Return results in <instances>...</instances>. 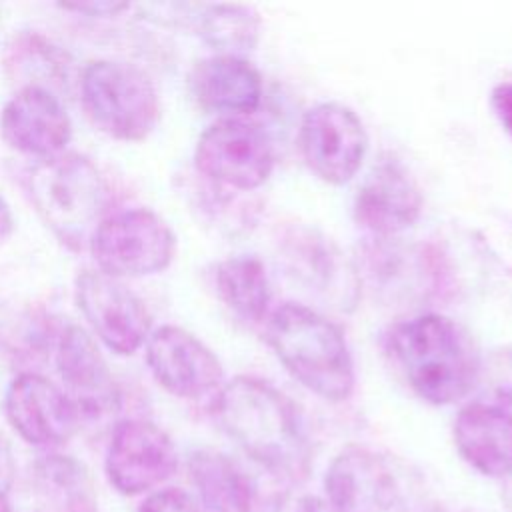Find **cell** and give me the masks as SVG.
Returning <instances> with one entry per match:
<instances>
[{"instance_id": "23", "label": "cell", "mask_w": 512, "mask_h": 512, "mask_svg": "<svg viewBox=\"0 0 512 512\" xmlns=\"http://www.w3.org/2000/svg\"><path fill=\"white\" fill-rule=\"evenodd\" d=\"M10 54L8 66L16 70V76H24L26 82L22 86L34 84L52 90L54 84L68 78L66 54L36 34L14 38Z\"/></svg>"}, {"instance_id": "11", "label": "cell", "mask_w": 512, "mask_h": 512, "mask_svg": "<svg viewBox=\"0 0 512 512\" xmlns=\"http://www.w3.org/2000/svg\"><path fill=\"white\" fill-rule=\"evenodd\" d=\"M176 468V446L160 426L144 418H126L114 426L104 470L120 494L138 496L154 492Z\"/></svg>"}, {"instance_id": "30", "label": "cell", "mask_w": 512, "mask_h": 512, "mask_svg": "<svg viewBox=\"0 0 512 512\" xmlns=\"http://www.w3.org/2000/svg\"><path fill=\"white\" fill-rule=\"evenodd\" d=\"M14 472H16V462H14L10 442L0 432V492H8L14 480Z\"/></svg>"}, {"instance_id": "34", "label": "cell", "mask_w": 512, "mask_h": 512, "mask_svg": "<svg viewBox=\"0 0 512 512\" xmlns=\"http://www.w3.org/2000/svg\"><path fill=\"white\" fill-rule=\"evenodd\" d=\"M0 512H12V506L8 502L6 492H0Z\"/></svg>"}, {"instance_id": "12", "label": "cell", "mask_w": 512, "mask_h": 512, "mask_svg": "<svg viewBox=\"0 0 512 512\" xmlns=\"http://www.w3.org/2000/svg\"><path fill=\"white\" fill-rule=\"evenodd\" d=\"M324 500L334 512H392L402 484L390 458L366 448L346 446L324 472Z\"/></svg>"}, {"instance_id": "22", "label": "cell", "mask_w": 512, "mask_h": 512, "mask_svg": "<svg viewBox=\"0 0 512 512\" xmlns=\"http://www.w3.org/2000/svg\"><path fill=\"white\" fill-rule=\"evenodd\" d=\"M194 22L198 34L222 54L238 56L252 50L260 38V16L244 4L196 6Z\"/></svg>"}, {"instance_id": "2", "label": "cell", "mask_w": 512, "mask_h": 512, "mask_svg": "<svg viewBox=\"0 0 512 512\" xmlns=\"http://www.w3.org/2000/svg\"><path fill=\"white\" fill-rule=\"evenodd\" d=\"M386 346L408 386L434 406L454 404L476 386L482 356L468 332L446 316L422 314L398 322Z\"/></svg>"}, {"instance_id": "35", "label": "cell", "mask_w": 512, "mask_h": 512, "mask_svg": "<svg viewBox=\"0 0 512 512\" xmlns=\"http://www.w3.org/2000/svg\"><path fill=\"white\" fill-rule=\"evenodd\" d=\"M426 512H450V510H444V508H430V510H426Z\"/></svg>"}, {"instance_id": "20", "label": "cell", "mask_w": 512, "mask_h": 512, "mask_svg": "<svg viewBox=\"0 0 512 512\" xmlns=\"http://www.w3.org/2000/svg\"><path fill=\"white\" fill-rule=\"evenodd\" d=\"M32 482L46 512H100L88 468L74 456L50 452L34 462Z\"/></svg>"}, {"instance_id": "25", "label": "cell", "mask_w": 512, "mask_h": 512, "mask_svg": "<svg viewBox=\"0 0 512 512\" xmlns=\"http://www.w3.org/2000/svg\"><path fill=\"white\" fill-rule=\"evenodd\" d=\"M292 242V252L300 262V268L304 276H308L310 282H318L320 286H332V282L338 278L340 270L336 264V254L332 252L330 244L324 242V238L316 236L314 232H296V238H290Z\"/></svg>"}, {"instance_id": "10", "label": "cell", "mask_w": 512, "mask_h": 512, "mask_svg": "<svg viewBox=\"0 0 512 512\" xmlns=\"http://www.w3.org/2000/svg\"><path fill=\"white\" fill-rule=\"evenodd\" d=\"M308 168L328 184H346L362 166L368 134L356 112L340 102L312 106L298 134Z\"/></svg>"}, {"instance_id": "6", "label": "cell", "mask_w": 512, "mask_h": 512, "mask_svg": "<svg viewBox=\"0 0 512 512\" xmlns=\"http://www.w3.org/2000/svg\"><path fill=\"white\" fill-rule=\"evenodd\" d=\"M88 250L100 272L126 280L152 276L170 266L176 236L150 208H124L108 214L94 230Z\"/></svg>"}, {"instance_id": "26", "label": "cell", "mask_w": 512, "mask_h": 512, "mask_svg": "<svg viewBox=\"0 0 512 512\" xmlns=\"http://www.w3.org/2000/svg\"><path fill=\"white\" fill-rule=\"evenodd\" d=\"M476 396L494 400L512 410V348H496L486 358L480 360V370L476 386L472 390Z\"/></svg>"}, {"instance_id": "21", "label": "cell", "mask_w": 512, "mask_h": 512, "mask_svg": "<svg viewBox=\"0 0 512 512\" xmlns=\"http://www.w3.org/2000/svg\"><path fill=\"white\" fill-rule=\"evenodd\" d=\"M216 292L242 320L260 322L270 304V284L262 262L254 256L222 260L214 272Z\"/></svg>"}, {"instance_id": "5", "label": "cell", "mask_w": 512, "mask_h": 512, "mask_svg": "<svg viewBox=\"0 0 512 512\" xmlns=\"http://www.w3.org/2000/svg\"><path fill=\"white\" fill-rule=\"evenodd\" d=\"M78 88L90 122L114 140H146L158 124V90L136 64L110 58L92 60L82 68Z\"/></svg>"}, {"instance_id": "29", "label": "cell", "mask_w": 512, "mask_h": 512, "mask_svg": "<svg viewBox=\"0 0 512 512\" xmlns=\"http://www.w3.org/2000/svg\"><path fill=\"white\" fill-rule=\"evenodd\" d=\"M492 108L504 130L512 136V82H500L492 90Z\"/></svg>"}, {"instance_id": "15", "label": "cell", "mask_w": 512, "mask_h": 512, "mask_svg": "<svg viewBox=\"0 0 512 512\" xmlns=\"http://www.w3.org/2000/svg\"><path fill=\"white\" fill-rule=\"evenodd\" d=\"M2 140L38 160L58 156L72 138V120L58 94L44 86H20L0 112Z\"/></svg>"}, {"instance_id": "33", "label": "cell", "mask_w": 512, "mask_h": 512, "mask_svg": "<svg viewBox=\"0 0 512 512\" xmlns=\"http://www.w3.org/2000/svg\"><path fill=\"white\" fill-rule=\"evenodd\" d=\"M502 502H504V512H512V474L504 478Z\"/></svg>"}, {"instance_id": "7", "label": "cell", "mask_w": 512, "mask_h": 512, "mask_svg": "<svg viewBox=\"0 0 512 512\" xmlns=\"http://www.w3.org/2000/svg\"><path fill=\"white\" fill-rule=\"evenodd\" d=\"M74 298L92 334L110 352L132 356L146 344L152 332L150 310L122 280L98 268L82 270L74 280Z\"/></svg>"}, {"instance_id": "31", "label": "cell", "mask_w": 512, "mask_h": 512, "mask_svg": "<svg viewBox=\"0 0 512 512\" xmlns=\"http://www.w3.org/2000/svg\"><path fill=\"white\" fill-rule=\"evenodd\" d=\"M294 512H334V510L326 504V500L322 496L308 494V496L298 498Z\"/></svg>"}, {"instance_id": "32", "label": "cell", "mask_w": 512, "mask_h": 512, "mask_svg": "<svg viewBox=\"0 0 512 512\" xmlns=\"http://www.w3.org/2000/svg\"><path fill=\"white\" fill-rule=\"evenodd\" d=\"M14 232V216L6 200L0 196V244H4Z\"/></svg>"}, {"instance_id": "18", "label": "cell", "mask_w": 512, "mask_h": 512, "mask_svg": "<svg viewBox=\"0 0 512 512\" xmlns=\"http://www.w3.org/2000/svg\"><path fill=\"white\" fill-rule=\"evenodd\" d=\"M422 210V194L396 160L378 162L358 188L354 218L366 232L388 238L410 228Z\"/></svg>"}, {"instance_id": "3", "label": "cell", "mask_w": 512, "mask_h": 512, "mask_svg": "<svg viewBox=\"0 0 512 512\" xmlns=\"http://www.w3.org/2000/svg\"><path fill=\"white\" fill-rule=\"evenodd\" d=\"M26 192L44 226L70 250L88 248L110 208L106 176L76 152L38 160L26 174Z\"/></svg>"}, {"instance_id": "4", "label": "cell", "mask_w": 512, "mask_h": 512, "mask_svg": "<svg viewBox=\"0 0 512 512\" xmlns=\"http://www.w3.org/2000/svg\"><path fill=\"white\" fill-rule=\"evenodd\" d=\"M266 342L284 368L316 396L342 402L354 390V364L348 344L328 318L286 302L266 320Z\"/></svg>"}, {"instance_id": "27", "label": "cell", "mask_w": 512, "mask_h": 512, "mask_svg": "<svg viewBox=\"0 0 512 512\" xmlns=\"http://www.w3.org/2000/svg\"><path fill=\"white\" fill-rule=\"evenodd\" d=\"M138 512H202L200 504L182 488L168 486L150 492Z\"/></svg>"}, {"instance_id": "28", "label": "cell", "mask_w": 512, "mask_h": 512, "mask_svg": "<svg viewBox=\"0 0 512 512\" xmlns=\"http://www.w3.org/2000/svg\"><path fill=\"white\" fill-rule=\"evenodd\" d=\"M66 12L86 14V16H118L124 10H130L128 2H114V0H90V2H72V4H58Z\"/></svg>"}, {"instance_id": "14", "label": "cell", "mask_w": 512, "mask_h": 512, "mask_svg": "<svg viewBox=\"0 0 512 512\" xmlns=\"http://www.w3.org/2000/svg\"><path fill=\"white\" fill-rule=\"evenodd\" d=\"M4 412L14 432L40 448L62 446L82 420L66 390L38 372H20L12 378L4 394Z\"/></svg>"}, {"instance_id": "19", "label": "cell", "mask_w": 512, "mask_h": 512, "mask_svg": "<svg viewBox=\"0 0 512 512\" xmlns=\"http://www.w3.org/2000/svg\"><path fill=\"white\" fill-rule=\"evenodd\" d=\"M190 94L208 112L240 118L258 108L262 100V78L244 58L216 54L194 62L188 74Z\"/></svg>"}, {"instance_id": "8", "label": "cell", "mask_w": 512, "mask_h": 512, "mask_svg": "<svg viewBox=\"0 0 512 512\" xmlns=\"http://www.w3.org/2000/svg\"><path fill=\"white\" fill-rule=\"evenodd\" d=\"M194 164L204 178L248 192L268 180L272 144L258 124L224 116L200 134Z\"/></svg>"}, {"instance_id": "9", "label": "cell", "mask_w": 512, "mask_h": 512, "mask_svg": "<svg viewBox=\"0 0 512 512\" xmlns=\"http://www.w3.org/2000/svg\"><path fill=\"white\" fill-rule=\"evenodd\" d=\"M190 482L208 512H284L286 480L264 472H248L216 450H196L188 460Z\"/></svg>"}, {"instance_id": "16", "label": "cell", "mask_w": 512, "mask_h": 512, "mask_svg": "<svg viewBox=\"0 0 512 512\" xmlns=\"http://www.w3.org/2000/svg\"><path fill=\"white\" fill-rule=\"evenodd\" d=\"M54 362L62 388L74 400L82 418H102L118 408L116 380L94 336L78 324L60 328Z\"/></svg>"}, {"instance_id": "17", "label": "cell", "mask_w": 512, "mask_h": 512, "mask_svg": "<svg viewBox=\"0 0 512 512\" xmlns=\"http://www.w3.org/2000/svg\"><path fill=\"white\" fill-rule=\"evenodd\" d=\"M460 458L478 474L500 478L512 474V410L482 398L468 400L452 428Z\"/></svg>"}, {"instance_id": "1", "label": "cell", "mask_w": 512, "mask_h": 512, "mask_svg": "<svg viewBox=\"0 0 512 512\" xmlns=\"http://www.w3.org/2000/svg\"><path fill=\"white\" fill-rule=\"evenodd\" d=\"M224 434L262 470L294 482L308 472L310 440L294 402L270 382L236 376L214 396Z\"/></svg>"}, {"instance_id": "13", "label": "cell", "mask_w": 512, "mask_h": 512, "mask_svg": "<svg viewBox=\"0 0 512 512\" xmlns=\"http://www.w3.org/2000/svg\"><path fill=\"white\" fill-rule=\"evenodd\" d=\"M144 346L150 374L172 396L200 400L216 396L222 388L220 360L192 332L164 324L150 332Z\"/></svg>"}, {"instance_id": "24", "label": "cell", "mask_w": 512, "mask_h": 512, "mask_svg": "<svg viewBox=\"0 0 512 512\" xmlns=\"http://www.w3.org/2000/svg\"><path fill=\"white\" fill-rule=\"evenodd\" d=\"M4 328H0V344L8 354L16 358H36L46 354L50 346H56L60 330H56L50 316L34 310H16L4 318Z\"/></svg>"}]
</instances>
